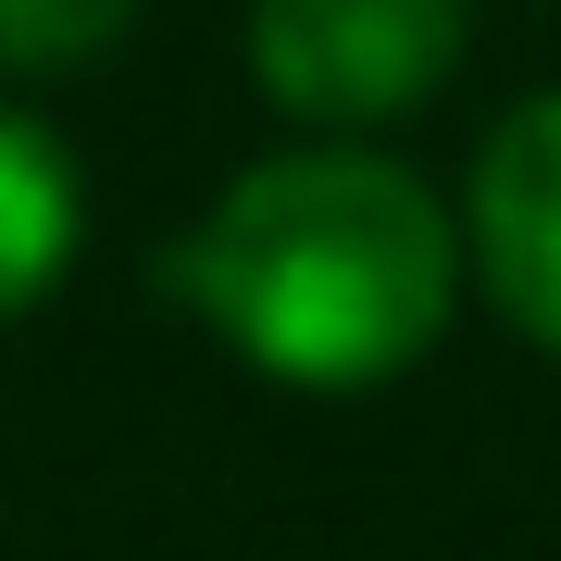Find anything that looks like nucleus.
I'll list each match as a JSON object with an SVG mask.
<instances>
[{
    "mask_svg": "<svg viewBox=\"0 0 561 561\" xmlns=\"http://www.w3.org/2000/svg\"><path fill=\"white\" fill-rule=\"evenodd\" d=\"M162 287L275 387H387L437 350L461 250L424 175L375 150H287L162 250Z\"/></svg>",
    "mask_w": 561,
    "mask_h": 561,
    "instance_id": "obj_1",
    "label": "nucleus"
},
{
    "mask_svg": "<svg viewBox=\"0 0 561 561\" xmlns=\"http://www.w3.org/2000/svg\"><path fill=\"white\" fill-rule=\"evenodd\" d=\"M138 0H0V76H62V62H101Z\"/></svg>",
    "mask_w": 561,
    "mask_h": 561,
    "instance_id": "obj_5",
    "label": "nucleus"
},
{
    "mask_svg": "<svg viewBox=\"0 0 561 561\" xmlns=\"http://www.w3.org/2000/svg\"><path fill=\"white\" fill-rule=\"evenodd\" d=\"M62 262H76V162L38 113L0 101V324L38 312L62 287Z\"/></svg>",
    "mask_w": 561,
    "mask_h": 561,
    "instance_id": "obj_4",
    "label": "nucleus"
},
{
    "mask_svg": "<svg viewBox=\"0 0 561 561\" xmlns=\"http://www.w3.org/2000/svg\"><path fill=\"white\" fill-rule=\"evenodd\" d=\"M474 275L561 362V88L474 150Z\"/></svg>",
    "mask_w": 561,
    "mask_h": 561,
    "instance_id": "obj_3",
    "label": "nucleus"
},
{
    "mask_svg": "<svg viewBox=\"0 0 561 561\" xmlns=\"http://www.w3.org/2000/svg\"><path fill=\"white\" fill-rule=\"evenodd\" d=\"M461 62V0H250V76L300 125H387Z\"/></svg>",
    "mask_w": 561,
    "mask_h": 561,
    "instance_id": "obj_2",
    "label": "nucleus"
}]
</instances>
